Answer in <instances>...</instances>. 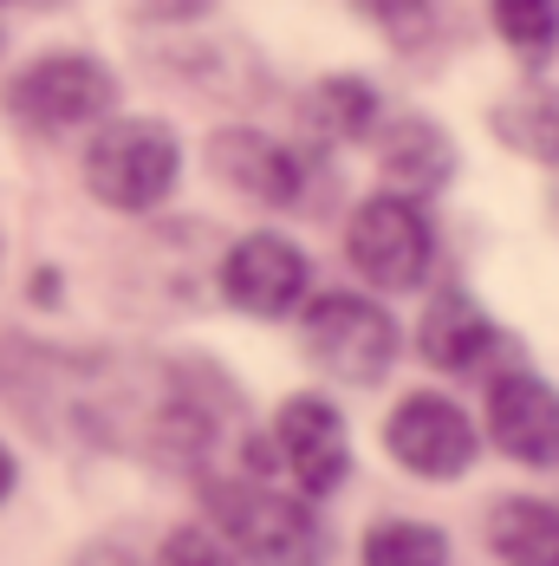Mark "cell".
<instances>
[{
	"label": "cell",
	"mask_w": 559,
	"mask_h": 566,
	"mask_svg": "<svg viewBox=\"0 0 559 566\" xmlns=\"http://www.w3.org/2000/svg\"><path fill=\"white\" fill-rule=\"evenodd\" d=\"M345 254H351V268L365 274L371 286H384V293H410V286L430 281V261H436V234L423 222V209H416V196H371V202H358V216L345 228Z\"/></svg>",
	"instance_id": "277c9868"
},
{
	"label": "cell",
	"mask_w": 559,
	"mask_h": 566,
	"mask_svg": "<svg viewBox=\"0 0 559 566\" xmlns=\"http://www.w3.org/2000/svg\"><path fill=\"white\" fill-rule=\"evenodd\" d=\"M137 7H144L150 20H196L209 0H137Z\"/></svg>",
	"instance_id": "ffe728a7"
},
{
	"label": "cell",
	"mask_w": 559,
	"mask_h": 566,
	"mask_svg": "<svg viewBox=\"0 0 559 566\" xmlns=\"http://www.w3.org/2000/svg\"><path fill=\"white\" fill-rule=\"evenodd\" d=\"M215 534L254 566H319L326 560V527L306 509V495H280L261 482H215L209 489Z\"/></svg>",
	"instance_id": "6da1fadb"
},
{
	"label": "cell",
	"mask_w": 559,
	"mask_h": 566,
	"mask_svg": "<svg viewBox=\"0 0 559 566\" xmlns=\"http://www.w3.org/2000/svg\"><path fill=\"white\" fill-rule=\"evenodd\" d=\"M378 92L365 85V78H326L319 92H313V105H306V124L319 130V137H333V144H358V137H371L378 130Z\"/></svg>",
	"instance_id": "9a60e30c"
},
{
	"label": "cell",
	"mask_w": 559,
	"mask_h": 566,
	"mask_svg": "<svg viewBox=\"0 0 559 566\" xmlns=\"http://www.w3.org/2000/svg\"><path fill=\"white\" fill-rule=\"evenodd\" d=\"M112 105H117V78L92 53H46L7 85V112L40 137L98 124Z\"/></svg>",
	"instance_id": "5b68a950"
},
{
	"label": "cell",
	"mask_w": 559,
	"mask_h": 566,
	"mask_svg": "<svg viewBox=\"0 0 559 566\" xmlns=\"http://www.w3.org/2000/svg\"><path fill=\"white\" fill-rule=\"evenodd\" d=\"M495 345V319L468 300V293H436L423 306V333H416V352L436 365V371H475Z\"/></svg>",
	"instance_id": "8fae6325"
},
{
	"label": "cell",
	"mask_w": 559,
	"mask_h": 566,
	"mask_svg": "<svg viewBox=\"0 0 559 566\" xmlns=\"http://www.w3.org/2000/svg\"><path fill=\"white\" fill-rule=\"evenodd\" d=\"M495 137H502L507 150H520V157H534V164L553 170L559 164V92L540 85V78L514 85L495 105Z\"/></svg>",
	"instance_id": "4fadbf2b"
},
{
	"label": "cell",
	"mask_w": 559,
	"mask_h": 566,
	"mask_svg": "<svg viewBox=\"0 0 559 566\" xmlns=\"http://www.w3.org/2000/svg\"><path fill=\"white\" fill-rule=\"evenodd\" d=\"M13 482H20V469H13V455H7V443H0V502L13 495Z\"/></svg>",
	"instance_id": "44dd1931"
},
{
	"label": "cell",
	"mask_w": 559,
	"mask_h": 566,
	"mask_svg": "<svg viewBox=\"0 0 559 566\" xmlns=\"http://www.w3.org/2000/svg\"><path fill=\"white\" fill-rule=\"evenodd\" d=\"M365 566H449V534L430 521H378L365 534Z\"/></svg>",
	"instance_id": "e0dca14e"
},
{
	"label": "cell",
	"mask_w": 559,
	"mask_h": 566,
	"mask_svg": "<svg viewBox=\"0 0 559 566\" xmlns=\"http://www.w3.org/2000/svg\"><path fill=\"white\" fill-rule=\"evenodd\" d=\"M488 443L520 469H559V391L534 371H502L488 385Z\"/></svg>",
	"instance_id": "9c48e42d"
},
{
	"label": "cell",
	"mask_w": 559,
	"mask_h": 566,
	"mask_svg": "<svg viewBox=\"0 0 559 566\" xmlns=\"http://www.w3.org/2000/svg\"><path fill=\"white\" fill-rule=\"evenodd\" d=\"M365 13L384 27V40L403 46V53L436 33V0H365Z\"/></svg>",
	"instance_id": "ac0fdd59"
},
{
	"label": "cell",
	"mask_w": 559,
	"mask_h": 566,
	"mask_svg": "<svg viewBox=\"0 0 559 566\" xmlns=\"http://www.w3.org/2000/svg\"><path fill=\"white\" fill-rule=\"evenodd\" d=\"M280 469L293 475V489L306 502L319 495H338L345 475H351V437H345V417H338L326 397H286L274 417V443H267Z\"/></svg>",
	"instance_id": "8992f818"
},
{
	"label": "cell",
	"mask_w": 559,
	"mask_h": 566,
	"mask_svg": "<svg viewBox=\"0 0 559 566\" xmlns=\"http://www.w3.org/2000/svg\"><path fill=\"white\" fill-rule=\"evenodd\" d=\"M7 7H53V0H7Z\"/></svg>",
	"instance_id": "7402d4cb"
},
{
	"label": "cell",
	"mask_w": 559,
	"mask_h": 566,
	"mask_svg": "<svg viewBox=\"0 0 559 566\" xmlns=\"http://www.w3.org/2000/svg\"><path fill=\"white\" fill-rule=\"evenodd\" d=\"M209 164H215V176L228 189H241L247 202H267V209H293L299 189H306L299 157L280 137H267V130H222L209 144Z\"/></svg>",
	"instance_id": "30bf717a"
},
{
	"label": "cell",
	"mask_w": 559,
	"mask_h": 566,
	"mask_svg": "<svg viewBox=\"0 0 559 566\" xmlns=\"http://www.w3.org/2000/svg\"><path fill=\"white\" fill-rule=\"evenodd\" d=\"M176 176H182V144L157 117H117L85 150V189L117 216H144L169 202Z\"/></svg>",
	"instance_id": "7a4b0ae2"
},
{
	"label": "cell",
	"mask_w": 559,
	"mask_h": 566,
	"mask_svg": "<svg viewBox=\"0 0 559 566\" xmlns=\"http://www.w3.org/2000/svg\"><path fill=\"white\" fill-rule=\"evenodd\" d=\"M378 164H384L391 182H403V196H430L455 176V144L430 117H397L378 137Z\"/></svg>",
	"instance_id": "7c38bea8"
},
{
	"label": "cell",
	"mask_w": 559,
	"mask_h": 566,
	"mask_svg": "<svg viewBox=\"0 0 559 566\" xmlns=\"http://www.w3.org/2000/svg\"><path fill=\"white\" fill-rule=\"evenodd\" d=\"M495 33L520 65H547L559 53V0H495Z\"/></svg>",
	"instance_id": "2e32d148"
},
{
	"label": "cell",
	"mask_w": 559,
	"mask_h": 566,
	"mask_svg": "<svg viewBox=\"0 0 559 566\" xmlns=\"http://www.w3.org/2000/svg\"><path fill=\"white\" fill-rule=\"evenodd\" d=\"M306 286H313V268H306V254L286 241V234H247V241H234L222 261V300L228 306H241V313H254V319H280V313H293L299 300H306Z\"/></svg>",
	"instance_id": "ba28073f"
},
{
	"label": "cell",
	"mask_w": 559,
	"mask_h": 566,
	"mask_svg": "<svg viewBox=\"0 0 559 566\" xmlns=\"http://www.w3.org/2000/svg\"><path fill=\"white\" fill-rule=\"evenodd\" d=\"M306 358L338 378V385H384V371L397 365V326L391 313L365 293H326L306 306Z\"/></svg>",
	"instance_id": "3957f363"
},
{
	"label": "cell",
	"mask_w": 559,
	"mask_h": 566,
	"mask_svg": "<svg viewBox=\"0 0 559 566\" xmlns=\"http://www.w3.org/2000/svg\"><path fill=\"white\" fill-rule=\"evenodd\" d=\"M384 450H391L410 475H423V482H455V475L475 462L482 437H475V423L462 417L455 397L410 391L391 410V423H384Z\"/></svg>",
	"instance_id": "52a82bcc"
},
{
	"label": "cell",
	"mask_w": 559,
	"mask_h": 566,
	"mask_svg": "<svg viewBox=\"0 0 559 566\" xmlns=\"http://www.w3.org/2000/svg\"><path fill=\"white\" fill-rule=\"evenodd\" d=\"M488 547L507 566H559V509L553 502H534V495H514L488 514Z\"/></svg>",
	"instance_id": "5bb4252c"
},
{
	"label": "cell",
	"mask_w": 559,
	"mask_h": 566,
	"mask_svg": "<svg viewBox=\"0 0 559 566\" xmlns=\"http://www.w3.org/2000/svg\"><path fill=\"white\" fill-rule=\"evenodd\" d=\"M157 566H234V547H228L215 527H169L164 534V554H157Z\"/></svg>",
	"instance_id": "d6986e66"
}]
</instances>
